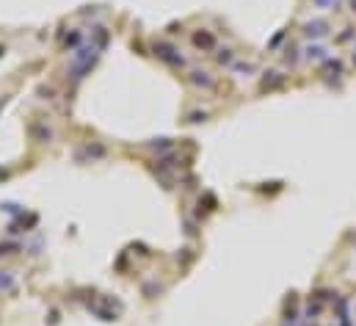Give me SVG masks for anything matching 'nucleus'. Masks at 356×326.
I'll return each instance as SVG.
<instances>
[{
  "mask_svg": "<svg viewBox=\"0 0 356 326\" xmlns=\"http://www.w3.org/2000/svg\"><path fill=\"white\" fill-rule=\"evenodd\" d=\"M155 53H158L166 64H172V66H182V64H185V61H182V56H177V50L172 47V44L158 42V44H155Z\"/></svg>",
  "mask_w": 356,
  "mask_h": 326,
  "instance_id": "obj_1",
  "label": "nucleus"
},
{
  "mask_svg": "<svg viewBox=\"0 0 356 326\" xmlns=\"http://www.w3.org/2000/svg\"><path fill=\"white\" fill-rule=\"evenodd\" d=\"M304 33H307V36H312V39H321V36L329 33V22H326V20L307 22V25H304Z\"/></svg>",
  "mask_w": 356,
  "mask_h": 326,
  "instance_id": "obj_2",
  "label": "nucleus"
},
{
  "mask_svg": "<svg viewBox=\"0 0 356 326\" xmlns=\"http://www.w3.org/2000/svg\"><path fill=\"white\" fill-rule=\"evenodd\" d=\"M28 133H31V138H33V141H42V144L53 138V133H50L47 124H39V122H33L31 128H28Z\"/></svg>",
  "mask_w": 356,
  "mask_h": 326,
  "instance_id": "obj_3",
  "label": "nucleus"
},
{
  "mask_svg": "<svg viewBox=\"0 0 356 326\" xmlns=\"http://www.w3.org/2000/svg\"><path fill=\"white\" fill-rule=\"evenodd\" d=\"M194 44L196 47H204V50H213L216 47V39H213L207 31H199V33H194Z\"/></svg>",
  "mask_w": 356,
  "mask_h": 326,
  "instance_id": "obj_4",
  "label": "nucleus"
},
{
  "mask_svg": "<svg viewBox=\"0 0 356 326\" xmlns=\"http://www.w3.org/2000/svg\"><path fill=\"white\" fill-rule=\"evenodd\" d=\"M11 287H14V274L0 271V291H11Z\"/></svg>",
  "mask_w": 356,
  "mask_h": 326,
  "instance_id": "obj_5",
  "label": "nucleus"
},
{
  "mask_svg": "<svg viewBox=\"0 0 356 326\" xmlns=\"http://www.w3.org/2000/svg\"><path fill=\"white\" fill-rule=\"evenodd\" d=\"M273 78H265L263 80V88H273V86H282L285 83V75H279V72H271Z\"/></svg>",
  "mask_w": 356,
  "mask_h": 326,
  "instance_id": "obj_6",
  "label": "nucleus"
},
{
  "mask_svg": "<svg viewBox=\"0 0 356 326\" xmlns=\"http://www.w3.org/2000/svg\"><path fill=\"white\" fill-rule=\"evenodd\" d=\"M191 80L199 83V86H213V80L207 78V72H191Z\"/></svg>",
  "mask_w": 356,
  "mask_h": 326,
  "instance_id": "obj_7",
  "label": "nucleus"
},
{
  "mask_svg": "<svg viewBox=\"0 0 356 326\" xmlns=\"http://www.w3.org/2000/svg\"><path fill=\"white\" fill-rule=\"evenodd\" d=\"M307 58L309 61H321V58H326V50L323 47H307Z\"/></svg>",
  "mask_w": 356,
  "mask_h": 326,
  "instance_id": "obj_8",
  "label": "nucleus"
},
{
  "mask_svg": "<svg viewBox=\"0 0 356 326\" xmlns=\"http://www.w3.org/2000/svg\"><path fill=\"white\" fill-rule=\"evenodd\" d=\"M39 94H42V97H44V100H53V94H55V88H53V86H42V88H39Z\"/></svg>",
  "mask_w": 356,
  "mask_h": 326,
  "instance_id": "obj_9",
  "label": "nucleus"
},
{
  "mask_svg": "<svg viewBox=\"0 0 356 326\" xmlns=\"http://www.w3.org/2000/svg\"><path fill=\"white\" fill-rule=\"evenodd\" d=\"M78 42H80V33H72V36H66V47H75Z\"/></svg>",
  "mask_w": 356,
  "mask_h": 326,
  "instance_id": "obj_10",
  "label": "nucleus"
},
{
  "mask_svg": "<svg viewBox=\"0 0 356 326\" xmlns=\"http://www.w3.org/2000/svg\"><path fill=\"white\" fill-rule=\"evenodd\" d=\"M105 42H108V33L100 28V33H97V44H100V47H105Z\"/></svg>",
  "mask_w": 356,
  "mask_h": 326,
  "instance_id": "obj_11",
  "label": "nucleus"
},
{
  "mask_svg": "<svg viewBox=\"0 0 356 326\" xmlns=\"http://www.w3.org/2000/svg\"><path fill=\"white\" fill-rule=\"evenodd\" d=\"M229 61H232V53L224 50V56H218V64H229Z\"/></svg>",
  "mask_w": 356,
  "mask_h": 326,
  "instance_id": "obj_12",
  "label": "nucleus"
},
{
  "mask_svg": "<svg viewBox=\"0 0 356 326\" xmlns=\"http://www.w3.org/2000/svg\"><path fill=\"white\" fill-rule=\"evenodd\" d=\"M235 69H237V72H251V69H254V66H251V64H237Z\"/></svg>",
  "mask_w": 356,
  "mask_h": 326,
  "instance_id": "obj_13",
  "label": "nucleus"
},
{
  "mask_svg": "<svg viewBox=\"0 0 356 326\" xmlns=\"http://www.w3.org/2000/svg\"><path fill=\"white\" fill-rule=\"evenodd\" d=\"M204 119H207V116H204V114H194V116H191V119H188V122H204Z\"/></svg>",
  "mask_w": 356,
  "mask_h": 326,
  "instance_id": "obj_14",
  "label": "nucleus"
},
{
  "mask_svg": "<svg viewBox=\"0 0 356 326\" xmlns=\"http://www.w3.org/2000/svg\"><path fill=\"white\" fill-rule=\"evenodd\" d=\"M3 53H6V47H3V44H0V56H3Z\"/></svg>",
  "mask_w": 356,
  "mask_h": 326,
  "instance_id": "obj_15",
  "label": "nucleus"
}]
</instances>
